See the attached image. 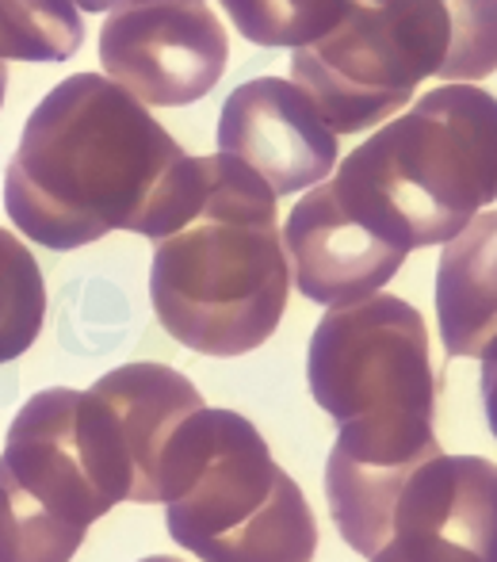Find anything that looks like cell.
I'll list each match as a JSON object with an SVG mask.
<instances>
[{
  "label": "cell",
  "instance_id": "44dd1931",
  "mask_svg": "<svg viewBox=\"0 0 497 562\" xmlns=\"http://www.w3.org/2000/svg\"><path fill=\"white\" fill-rule=\"evenodd\" d=\"M372 562H379V559H372Z\"/></svg>",
  "mask_w": 497,
  "mask_h": 562
},
{
  "label": "cell",
  "instance_id": "5bb4252c",
  "mask_svg": "<svg viewBox=\"0 0 497 562\" xmlns=\"http://www.w3.org/2000/svg\"><path fill=\"white\" fill-rule=\"evenodd\" d=\"M84 43L74 0H0V58L66 61Z\"/></svg>",
  "mask_w": 497,
  "mask_h": 562
},
{
  "label": "cell",
  "instance_id": "9a60e30c",
  "mask_svg": "<svg viewBox=\"0 0 497 562\" xmlns=\"http://www.w3.org/2000/svg\"><path fill=\"white\" fill-rule=\"evenodd\" d=\"M46 318V283L38 260L15 234L0 226V363L23 356Z\"/></svg>",
  "mask_w": 497,
  "mask_h": 562
},
{
  "label": "cell",
  "instance_id": "ba28073f",
  "mask_svg": "<svg viewBox=\"0 0 497 562\" xmlns=\"http://www.w3.org/2000/svg\"><path fill=\"white\" fill-rule=\"evenodd\" d=\"M226 58V31L203 0H123L100 27V66L142 104H195Z\"/></svg>",
  "mask_w": 497,
  "mask_h": 562
},
{
  "label": "cell",
  "instance_id": "5b68a950",
  "mask_svg": "<svg viewBox=\"0 0 497 562\" xmlns=\"http://www.w3.org/2000/svg\"><path fill=\"white\" fill-rule=\"evenodd\" d=\"M291 74L334 134L372 131L425 77L497 74V0H352L329 35L295 46Z\"/></svg>",
  "mask_w": 497,
  "mask_h": 562
},
{
  "label": "cell",
  "instance_id": "2e32d148",
  "mask_svg": "<svg viewBox=\"0 0 497 562\" xmlns=\"http://www.w3.org/2000/svg\"><path fill=\"white\" fill-rule=\"evenodd\" d=\"M257 46H306L341 23L352 0H218Z\"/></svg>",
  "mask_w": 497,
  "mask_h": 562
},
{
  "label": "cell",
  "instance_id": "3957f363",
  "mask_svg": "<svg viewBox=\"0 0 497 562\" xmlns=\"http://www.w3.org/2000/svg\"><path fill=\"white\" fill-rule=\"evenodd\" d=\"M291 295L275 195L218 154L200 215L154 245L149 299L165 334L203 356H246L275 334Z\"/></svg>",
  "mask_w": 497,
  "mask_h": 562
},
{
  "label": "cell",
  "instance_id": "30bf717a",
  "mask_svg": "<svg viewBox=\"0 0 497 562\" xmlns=\"http://www.w3.org/2000/svg\"><path fill=\"white\" fill-rule=\"evenodd\" d=\"M218 149L257 172L272 195L318 188L337 169V134L314 100L283 77H257L226 97Z\"/></svg>",
  "mask_w": 497,
  "mask_h": 562
},
{
  "label": "cell",
  "instance_id": "d6986e66",
  "mask_svg": "<svg viewBox=\"0 0 497 562\" xmlns=\"http://www.w3.org/2000/svg\"><path fill=\"white\" fill-rule=\"evenodd\" d=\"M4 85H8V74H4V66H0V104H4Z\"/></svg>",
  "mask_w": 497,
  "mask_h": 562
},
{
  "label": "cell",
  "instance_id": "9c48e42d",
  "mask_svg": "<svg viewBox=\"0 0 497 562\" xmlns=\"http://www.w3.org/2000/svg\"><path fill=\"white\" fill-rule=\"evenodd\" d=\"M379 562H497V463L437 456L414 471Z\"/></svg>",
  "mask_w": 497,
  "mask_h": 562
},
{
  "label": "cell",
  "instance_id": "7c38bea8",
  "mask_svg": "<svg viewBox=\"0 0 497 562\" xmlns=\"http://www.w3.org/2000/svg\"><path fill=\"white\" fill-rule=\"evenodd\" d=\"M104 409L115 451L123 459L131 502L157 505L165 497V463L180 429L203 409L192 379L165 363H123L89 386Z\"/></svg>",
  "mask_w": 497,
  "mask_h": 562
},
{
  "label": "cell",
  "instance_id": "ac0fdd59",
  "mask_svg": "<svg viewBox=\"0 0 497 562\" xmlns=\"http://www.w3.org/2000/svg\"><path fill=\"white\" fill-rule=\"evenodd\" d=\"M77 8H84V12H112V8H120L123 0H74Z\"/></svg>",
  "mask_w": 497,
  "mask_h": 562
},
{
  "label": "cell",
  "instance_id": "7a4b0ae2",
  "mask_svg": "<svg viewBox=\"0 0 497 562\" xmlns=\"http://www.w3.org/2000/svg\"><path fill=\"white\" fill-rule=\"evenodd\" d=\"M306 383L341 425L326 463L337 532L352 551L375 559L391 540L406 482L421 463L444 456L425 318L398 295L337 306L310 337Z\"/></svg>",
  "mask_w": 497,
  "mask_h": 562
},
{
  "label": "cell",
  "instance_id": "8fae6325",
  "mask_svg": "<svg viewBox=\"0 0 497 562\" xmlns=\"http://www.w3.org/2000/svg\"><path fill=\"white\" fill-rule=\"evenodd\" d=\"M287 257L295 265V288L310 303L357 306L379 295L409 252L386 241L379 229L341 203L329 180L310 188L287 218Z\"/></svg>",
  "mask_w": 497,
  "mask_h": 562
},
{
  "label": "cell",
  "instance_id": "e0dca14e",
  "mask_svg": "<svg viewBox=\"0 0 497 562\" xmlns=\"http://www.w3.org/2000/svg\"><path fill=\"white\" fill-rule=\"evenodd\" d=\"M483 406H486L490 432L497 437V337L486 345V352H483Z\"/></svg>",
  "mask_w": 497,
  "mask_h": 562
},
{
  "label": "cell",
  "instance_id": "277c9868",
  "mask_svg": "<svg viewBox=\"0 0 497 562\" xmlns=\"http://www.w3.org/2000/svg\"><path fill=\"white\" fill-rule=\"evenodd\" d=\"M329 184L398 249L452 241L497 200V97L475 85L425 92L352 149Z\"/></svg>",
  "mask_w": 497,
  "mask_h": 562
},
{
  "label": "cell",
  "instance_id": "52a82bcc",
  "mask_svg": "<svg viewBox=\"0 0 497 562\" xmlns=\"http://www.w3.org/2000/svg\"><path fill=\"white\" fill-rule=\"evenodd\" d=\"M126 502V474L89 391H38L0 451V562H69L92 520Z\"/></svg>",
  "mask_w": 497,
  "mask_h": 562
},
{
  "label": "cell",
  "instance_id": "4fadbf2b",
  "mask_svg": "<svg viewBox=\"0 0 497 562\" xmlns=\"http://www.w3.org/2000/svg\"><path fill=\"white\" fill-rule=\"evenodd\" d=\"M437 318L452 356H483L497 337V211L448 241L437 268Z\"/></svg>",
  "mask_w": 497,
  "mask_h": 562
},
{
  "label": "cell",
  "instance_id": "6da1fadb",
  "mask_svg": "<svg viewBox=\"0 0 497 562\" xmlns=\"http://www.w3.org/2000/svg\"><path fill=\"white\" fill-rule=\"evenodd\" d=\"M207 188L211 157H188L112 77L77 74L31 112L4 207L46 249H81L112 229L161 241L200 215Z\"/></svg>",
  "mask_w": 497,
  "mask_h": 562
},
{
  "label": "cell",
  "instance_id": "8992f818",
  "mask_svg": "<svg viewBox=\"0 0 497 562\" xmlns=\"http://www.w3.org/2000/svg\"><path fill=\"white\" fill-rule=\"evenodd\" d=\"M169 536L200 562H314L318 525L298 482L234 409L203 406L165 463Z\"/></svg>",
  "mask_w": 497,
  "mask_h": 562
},
{
  "label": "cell",
  "instance_id": "ffe728a7",
  "mask_svg": "<svg viewBox=\"0 0 497 562\" xmlns=\"http://www.w3.org/2000/svg\"><path fill=\"white\" fill-rule=\"evenodd\" d=\"M142 562H180V559H172V555H149V559H142Z\"/></svg>",
  "mask_w": 497,
  "mask_h": 562
}]
</instances>
